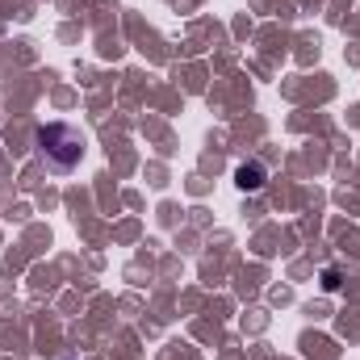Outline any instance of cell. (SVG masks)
I'll return each mask as SVG.
<instances>
[{
  "label": "cell",
  "instance_id": "obj_2",
  "mask_svg": "<svg viewBox=\"0 0 360 360\" xmlns=\"http://www.w3.org/2000/svg\"><path fill=\"white\" fill-rule=\"evenodd\" d=\"M235 180H239V188H243V193H260V188H264V180H269V172H264V164H243V168L235 172Z\"/></svg>",
  "mask_w": 360,
  "mask_h": 360
},
{
  "label": "cell",
  "instance_id": "obj_1",
  "mask_svg": "<svg viewBox=\"0 0 360 360\" xmlns=\"http://www.w3.org/2000/svg\"><path fill=\"white\" fill-rule=\"evenodd\" d=\"M38 151H42V160H46L51 168L68 172V168L84 155V134L72 130V126H63V122H51V126L38 130Z\"/></svg>",
  "mask_w": 360,
  "mask_h": 360
}]
</instances>
